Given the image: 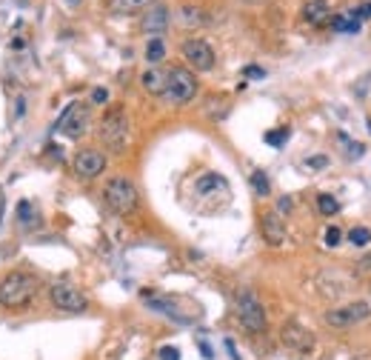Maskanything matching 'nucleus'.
I'll return each instance as SVG.
<instances>
[{
	"mask_svg": "<svg viewBox=\"0 0 371 360\" xmlns=\"http://www.w3.org/2000/svg\"><path fill=\"white\" fill-rule=\"evenodd\" d=\"M237 320L252 334L266 332V323H269L266 320V309H263V303L257 300V295L252 289H240L237 292Z\"/></svg>",
	"mask_w": 371,
	"mask_h": 360,
	"instance_id": "39448f33",
	"label": "nucleus"
},
{
	"mask_svg": "<svg viewBox=\"0 0 371 360\" xmlns=\"http://www.w3.org/2000/svg\"><path fill=\"white\" fill-rule=\"evenodd\" d=\"M280 340H283L286 349H291V351H297V354H306V351L314 349V334H311L306 326L294 323V320H289V323L283 326Z\"/></svg>",
	"mask_w": 371,
	"mask_h": 360,
	"instance_id": "9b49d317",
	"label": "nucleus"
},
{
	"mask_svg": "<svg viewBox=\"0 0 371 360\" xmlns=\"http://www.w3.org/2000/svg\"><path fill=\"white\" fill-rule=\"evenodd\" d=\"M252 186H254V192L260 195V198H266L269 192H271V186H269V177H266V171H252Z\"/></svg>",
	"mask_w": 371,
	"mask_h": 360,
	"instance_id": "412c9836",
	"label": "nucleus"
},
{
	"mask_svg": "<svg viewBox=\"0 0 371 360\" xmlns=\"http://www.w3.org/2000/svg\"><path fill=\"white\" fill-rule=\"evenodd\" d=\"M263 75H266V72L257 69V66H249V69H246V78H263Z\"/></svg>",
	"mask_w": 371,
	"mask_h": 360,
	"instance_id": "c85d7f7f",
	"label": "nucleus"
},
{
	"mask_svg": "<svg viewBox=\"0 0 371 360\" xmlns=\"http://www.w3.org/2000/svg\"><path fill=\"white\" fill-rule=\"evenodd\" d=\"M317 212L326 215V218H331V215L340 212V201L331 198V195H317Z\"/></svg>",
	"mask_w": 371,
	"mask_h": 360,
	"instance_id": "aec40b11",
	"label": "nucleus"
},
{
	"mask_svg": "<svg viewBox=\"0 0 371 360\" xmlns=\"http://www.w3.org/2000/svg\"><path fill=\"white\" fill-rule=\"evenodd\" d=\"M348 240H351L354 246H368V243H371V229H368V226H354V229L348 232Z\"/></svg>",
	"mask_w": 371,
	"mask_h": 360,
	"instance_id": "4be33fe9",
	"label": "nucleus"
},
{
	"mask_svg": "<svg viewBox=\"0 0 371 360\" xmlns=\"http://www.w3.org/2000/svg\"><path fill=\"white\" fill-rule=\"evenodd\" d=\"M195 195L200 201H212L209 212H217V209L229 206V201H232V189L226 184V177L217 174V171H206L195 180Z\"/></svg>",
	"mask_w": 371,
	"mask_h": 360,
	"instance_id": "20e7f679",
	"label": "nucleus"
},
{
	"mask_svg": "<svg viewBox=\"0 0 371 360\" xmlns=\"http://www.w3.org/2000/svg\"><path fill=\"white\" fill-rule=\"evenodd\" d=\"M166 26H168V9H166L163 4L149 6L146 18L140 21V29H143V32H149V35H160Z\"/></svg>",
	"mask_w": 371,
	"mask_h": 360,
	"instance_id": "4468645a",
	"label": "nucleus"
},
{
	"mask_svg": "<svg viewBox=\"0 0 371 360\" xmlns=\"http://www.w3.org/2000/svg\"><path fill=\"white\" fill-rule=\"evenodd\" d=\"M106 169V154L97 152V149H80L75 154V174L83 177V180H92L97 174H103Z\"/></svg>",
	"mask_w": 371,
	"mask_h": 360,
	"instance_id": "f8f14e48",
	"label": "nucleus"
},
{
	"mask_svg": "<svg viewBox=\"0 0 371 360\" xmlns=\"http://www.w3.org/2000/svg\"><path fill=\"white\" fill-rule=\"evenodd\" d=\"M340 243H343V232H340L337 226H328V229H326V246H328V249H337Z\"/></svg>",
	"mask_w": 371,
	"mask_h": 360,
	"instance_id": "5701e85b",
	"label": "nucleus"
},
{
	"mask_svg": "<svg viewBox=\"0 0 371 360\" xmlns=\"http://www.w3.org/2000/svg\"><path fill=\"white\" fill-rule=\"evenodd\" d=\"M140 83H143V89H146L149 95H166V86H168V69L151 66V69L143 72Z\"/></svg>",
	"mask_w": 371,
	"mask_h": 360,
	"instance_id": "2eb2a0df",
	"label": "nucleus"
},
{
	"mask_svg": "<svg viewBox=\"0 0 371 360\" xmlns=\"http://www.w3.org/2000/svg\"><path fill=\"white\" fill-rule=\"evenodd\" d=\"M157 357H160V360H180V349H177V346H163V349L157 351Z\"/></svg>",
	"mask_w": 371,
	"mask_h": 360,
	"instance_id": "a878e982",
	"label": "nucleus"
},
{
	"mask_svg": "<svg viewBox=\"0 0 371 360\" xmlns=\"http://www.w3.org/2000/svg\"><path fill=\"white\" fill-rule=\"evenodd\" d=\"M49 297H52V303H55L60 312L80 314V312H86V309H89L86 295H83L77 286H72V283H55V286L49 289Z\"/></svg>",
	"mask_w": 371,
	"mask_h": 360,
	"instance_id": "6e6552de",
	"label": "nucleus"
},
{
	"mask_svg": "<svg viewBox=\"0 0 371 360\" xmlns=\"http://www.w3.org/2000/svg\"><path fill=\"white\" fill-rule=\"evenodd\" d=\"M18 218H21L23 223H29V221L35 218V209H32V203H29V201H23V203L18 206Z\"/></svg>",
	"mask_w": 371,
	"mask_h": 360,
	"instance_id": "393cba45",
	"label": "nucleus"
},
{
	"mask_svg": "<svg viewBox=\"0 0 371 360\" xmlns=\"http://www.w3.org/2000/svg\"><path fill=\"white\" fill-rule=\"evenodd\" d=\"M195 95H198V78H195V72L183 69V66H174V69H168V86H166V97H168L171 103L183 106V103H189Z\"/></svg>",
	"mask_w": 371,
	"mask_h": 360,
	"instance_id": "423d86ee",
	"label": "nucleus"
},
{
	"mask_svg": "<svg viewBox=\"0 0 371 360\" xmlns=\"http://www.w3.org/2000/svg\"><path fill=\"white\" fill-rule=\"evenodd\" d=\"M180 23L183 26H203V23H209V18H206V12L200 6H183L180 9Z\"/></svg>",
	"mask_w": 371,
	"mask_h": 360,
	"instance_id": "a211bd4d",
	"label": "nucleus"
},
{
	"mask_svg": "<svg viewBox=\"0 0 371 360\" xmlns=\"http://www.w3.org/2000/svg\"><path fill=\"white\" fill-rule=\"evenodd\" d=\"M157 0H109V9L114 15H134V12H143L149 6H154Z\"/></svg>",
	"mask_w": 371,
	"mask_h": 360,
	"instance_id": "dca6fc26",
	"label": "nucleus"
},
{
	"mask_svg": "<svg viewBox=\"0 0 371 360\" xmlns=\"http://www.w3.org/2000/svg\"><path fill=\"white\" fill-rule=\"evenodd\" d=\"M291 206H294L291 198H280V201H277V209H280V212H291Z\"/></svg>",
	"mask_w": 371,
	"mask_h": 360,
	"instance_id": "cd10ccee",
	"label": "nucleus"
},
{
	"mask_svg": "<svg viewBox=\"0 0 371 360\" xmlns=\"http://www.w3.org/2000/svg\"><path fill=\"white\" fill-rule=\"evenodd\" d=\"M357 269H362V272H365V269H371V255H365V258L357 263Z\"/></svg>",
	"mask_w": 371,
	"mask_h": 360,
	"instance_id": "c756f323",
	"label": "nucleus"
},
{
	"mask_svg": "<svg viewBox=\"0 0 371 360\" xmlns=\"http://www.w3.org/2000/svg\"><path fill=\"white\" fill-rule=\"evenodd\" d=\"M92 100H95V103H106V100H109V92H106V89H95V92H92Z\"/></svg>",
	"mask_w": 371,
	"mask_h": 360,
	"instance_id": "bb28decb",
	"label": "nucleus"
},
{
	"mask_svg": "<svg viewBox=\"0 0 371 360\" xmlns=\"http://www.w3.org/2000/svg\"><path fill=\"white\" fill-rule=\"evenodd\" d=\"M260 232H263V238H266L269 246H280L286 240V223L274 212H266L260 218Z\"/></svg>",
	"mask_w": 371,
	"mask_h": 360,
	"instance_id": "ddd939ff",
	"label": "nucleus"
},
{
	"mask_svg": "<svg viewBox=\"0 0 371 360\" xmlns=\"http://www.w3.org/2000/svg\"><path fill=\"white\" fill-rule=\"evenodd\" d=\"M38 277L29 272H12L0 280V306L4 309H23L38 295Z\"/></svg>",
	"mask_w": 371,
	"mask_h": 360,
	"instance_id": "f257e3e1",
	"label": "nucleus"
},
{
	"mask_svg": "<svg viewBox=\"0 0 371 360\" xmlns=\"http://www.w3.org/2000/svg\"><path fill=\"white\" fill-rule=\"evenodd\" d=\"M183 58H186V63H192L198 72L215 69V49L203 38H189V41H186L183 43Z\"/></svg>",
	"mask_w": 371,
	"mask_h": 360,
	"instance_id": "9d476101",
	"label": "nucleus"
},
{
	"mask_svg": "<svg viewBox=\"0 0 371 360\" xmlns=\"http://www.w3.org/2000/svg\"><path fill=\"white\" fill-rule=\"evenodd\" d=\"M371 317V306L365 300H354L348 306H340V309H328L326 312V323L334 326V329H348L354 323H362Z\"/></svg>",
	"mask_w": 371,
	"mask_h": 360,
	"instance_id": "1a4fd4ad",
	"label": "nucleus"
},
{
	"mask_svg": "<svg viewBox=\"0 0 371 360\" xmlns=\"http://www.w3.org/2000/svg\"><path fill=\"white\" fill-rule=\"evenodd\" d=\"M286 140H289V129H274L266 134V143H271V146H283Z\"/></svg>",
	"mask_w": 371,
	"mask_h": 360,
	"instance_id": "b1692460",
	"label": "nucleus"
},
{
	"mask_svg": "<svg viewBox=\"0 0 371 360\" xmlns=\"http://www.w3.org/2000/svg\"><path fill=\"white\" fill-rule=\"evenodd\" d=\"M86 129H89V106L86 103H69L66 109H63V115L58 117V123H55V132L58 134H66V137H80V134H86Z\"/></svg>",
	"mask_w": 371,
	"mask_h": 360,
	"instance_id": "0eeeda50",
	"label": "nucleus"
},
{
	"mask_svg": "<svg viewBox=\"0 0 371 360\" xmlns=\"http://www.w3.org/2000/svg\"><path fill=\"white\" fill-rule=\"evenodd\" d=\"M103 201L114 215H131L140 203V195L129 177H112L103 186Z\"/></svg>",
	"mask_w": 371,
	"mask_h": 360,
	"instance_id": "f03ea898",
	"label": "nucleus"
},
{
	"mask_svg": "<svg viewBox=\"0 0 371 360\" xmlns=\"http://www.w3.org/2000/svg\"><path fill=\"white\" fill-rule=\"evenodd\" d=\"M100 140L114 154H120L126 149V143H129V117H126L123 106H109V112L100 120Z\"/></svg>",
	"mask_w": 371,
	"mask_h": 360,
	"instance_id": "7ed1b4c3",
	"label": "nucleus"
},
{
	"mask_svg": "<svg viewBox=\"0 0 371 360\" xmlns=\"http://www.w3.org/2000/svg\"><path fill=\"white\" fill-rule=\"evenodd\" d=\"M303 18L308 23H326L328 21V0H306Z\"/></svg>",
	"mask_w": 371,
	"mask_h": 360,
	"instance_id": "f3484780",
	"label": "nucleus"
},
{
	"mask_svg": "<svg viewBox=\"0 0 371 360\" xmlns=\"http://www.w3.org/2000/svg\"><path fill=\"white\" fill-rule=\"evenodd\" d=\"M308 166H314V169H320V166H326V157H311V160H308Z\"/></svg>",
	"mask_w": 371,
	"mask_h": 360,
	"instance_id": "7c9ffc66",
	"label": "nucleus"
},
{
	"mask_svg": "<svg viewBox=\"0 0 371 360\" xmlns=\"http://www.w3.org/2000/svg\"><path fill=\"white\" fill-rule=\"evenodd\" d=\"M163 58H166V43H163V38H160V35H154V38L146 43V60L157 66Z\"/></svg>",
	"mask_w": 371,
	"mask_h": 360,
	"instance_id": "6ab92c4d",
	"label": "nucleus"
}]
</instances>
